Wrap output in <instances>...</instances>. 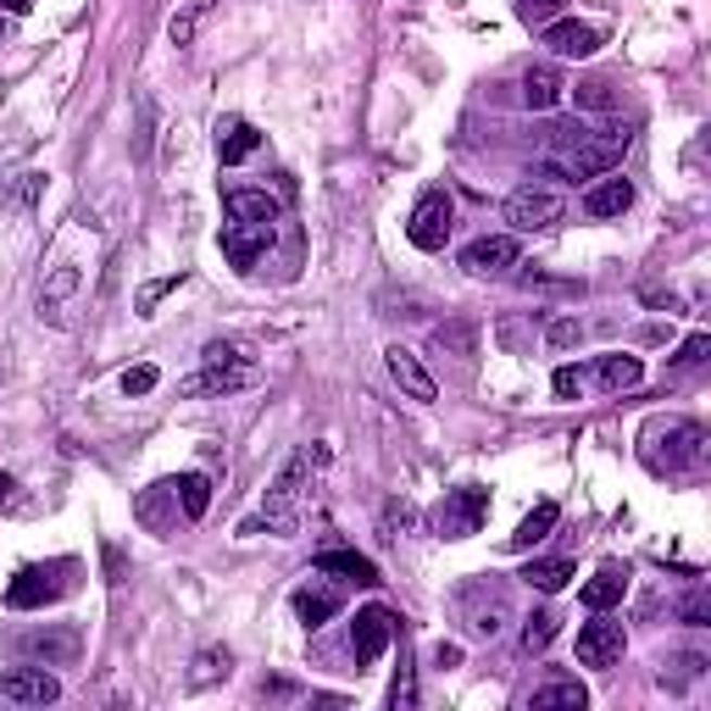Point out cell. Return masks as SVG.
<instances>
[{
    "label": "cell",
    "mask_w": 711,
    "mask_h": 711,
    "mask_svg": "<svg viewBox=\"0 0 711 711\" xmlns=\"http://www.w3.org/2000/svg\"><path fill=\"white\" fill-rule=\"evenodd\" d=\"M322 467H328V445H301L290 461H283L278 479H272L262 517H251V523H245L240 534H256L262 523H267L272 534H295V523H301V500H306V490H317Z\"/></svg>",
    "instance_id": "6da1fadb"
},
{
    "label": "cell",
    "mask_w": 711,
    "mask_h": 711,
    "mask_svg": "<svg viewBox=\"0 0 711 711\" xmlns=\"http://www.w3.org/2000/svg\"><path fill=\"white\" fill-rule=\"evenodd\" d=\"M629 128H589V139L579 151H567L561 162H550L545 173H561V178H600V173H618V162H623V151H629Z\"/></svg>",
    "instance_id": "7a4b0ae2"
},
{
    "label": "cell",
    "mask_w": 711,
    "mask_h": 711,
    "mask_svg": "<svg viewBox=\"0 0 711 711\" xmlns=\"http://www.w3.org/2000/svg\"><path fill=\"white\" fill-rule=\"evenodd\" d=\"M506 223L511 233H539V228H556L567 217V201L556 195V189H539V183H523V189H511L506 195Z\"/></svg>",
    "instance_id": "3957f363"
},
{
    "label": "cell",
    "mask_w": 711,
    "mask_h": 711,
    "mask_svg": "<svg viewBox=\"0 0 711 711\" xmlns=\"http://www.w3.org/2000/svg\"><path fill=\"white\" fill-rule=\"evenodd\" d=\"M450 223H456V206H450V195L445 189H429L417 206H411V223H406V240L417 245V251H445V240H450Z\"/></svg>",
    "instance_id": "277c9868"
},
{
    "label": "cell",
    "mask_w": 711,
    "mask_h": 711,
    "mask_svg": "<svg viewBox=\"0 0 711 711\" xmlns=\"http://www.w3.org/2000/svg\"><path fill=\"white\" fill-rule=\"evenodd\" d=\"M484 517H490V490L467 484V490L445 495V506L434 511V529H440L445 539H467V534L484 529Z\"/></svg>",
    "instance_id": "5b68a950"
},
{
    "label": "cell",
    "mask_w": 711,
    "mask_h": 711,
    "mask_svg": "<svg viewBox=\"0 0 711 711\" xmlns=\"http://www.w3.org/2000/svg\"><path fill=\"white\" fill-rule=\"evenodd\" d=\"M395 634H401V623H395V611H390V606H367V611H356V623H351V656H356V668H372V661L390 650Z\"/></svg>",
    "instance_id": "8992f818"
},
{
    "label": "cell",
    "mask_w": 711,
    "mask_h": 711,
    "mask_svg": "<svg viewBox=\"0 0 711 711\" xmlns=\"http://www.w3.org/2000/svg\"><path fill=\"white\" fill-rule=\"evenodd\" d=\"M623 650H629L623 623L595 618V623H584V629H579V668H618Z\"/></svg>",
    "instance_id": "52a82bcc"
},
{
    "label": "cell",
    "mask_w": 711,
    "mask_h": 711,
    "mask_svg": "<svg viewBox=\"0 0 711 711\" xmlns=\"http://www.w3.org/2000/svg\"><path fill=\"white\" fill-rule=\"evenodd\" d=\"M78 629H67V623H56V629H39V634H23L17 639V656H28V661H45V668H67V661H78Z\"/></svg>",
    "instance_id": "ba28073f"
},
{
    "label": "cell",
    "mask_w": 711,
    "mask_h": 711,
    "mask_svg": "<svg viewBox=\"0 0 711 711\" xmlns=\"http://www.w3.org/2000/svg\"><path fill=\"white\" fill-rule=\"evenodd\" d=\"M461 267L472 278H495V272L517 267V233H484V240H472L461 251Z\"/></svg>",
    "instance_id": "9c48e42d"
},
{
    "label": "cell",
    "mask_w": 711,
    "mask_h": 711,
    "mask_svg": "<svg viewBox=\"0 0 711 711\" xmlns=\"http://www.w3.org/2000/svg\"><path fill=\"white\" fill-rule=\"evenodd\" d=\"M0 695L17 706H51V700H62V684L45 668H12V673H0Z\"/></svg>",
    "instance_id": "30bf717a"
},
{
    "label": "cell",
    "mask_w": 711,
    "mask_h": 711,
    "mask_svg": "<svg viewBox=\"0 0 711 711\" xmlns=\"http://www.w3.org/2000/svg\"><path fill=\"white\" fill-rule=\"evenodd\" d=\"M267 245H272V228H262V223H228L223 228V256L240 272H251L267 256Z\"/></svg>",
    "instance_id": "8fae6325"
},
{
    "label": "cell",
    "mask_w": 711,
    "mask_h": 711,
    "mask_svg": "<svg viewBox=\"0 0 711 711\" xmlns=\"http://www.w3.org/2000/svg\"><path fill=\"white\" fill-rule=\"evenodd\" d=\"M251 384V361H206V372L183 378L178 395H233Z\"/></svg>",
    "instance_id": "7c38bea8"
},
{
    "label": "cell",
    "mask_w": 711,
    "mask_h": 711,
    "mask_svg": "<svg viewBox=\"0 0 711 711\" xmlns=\"http://www.w3.org/2000/svg\"><path fill=\"white\" fill-rule=\"evenodd\" d=\"M384 356H390V372H395V384H401V390H406L411 401H422V406H429V401H440V384H434V372L422 367V361H417V356H411L406 345H390Z\"/></svg>",
    "instance_id": "4fadbf2b"
},
{
    "label": "cell",
    "mask_w": 711,
    "mask_h": 711,
    "mask_svg": "<svg viewBox=\"0 0 711 711\" xmlns=\"http://www.w3.org/2000/svg\"><path fill=\"white\" fill-rule=\"evenodd\" d=\"M62 595V584L45 573V567H23V573L12 579V589H7V606L12 611H39V606H51Z\"/></svg>",
    "instance_id": "5bb4252c"
},
{
    "label": "cell",
    "mask_w": 711,
    "mask_h": 711,
    "mask_svg": "<svg viewBox=\"0 0 711 711\" xmlns=\"http://www.w3.org/2000/svg\"><path fill=\"white\" fill-rule=\"evenodd\" d=\"M629 206H634V183L618 178V173H600V178L589 183V195H584V212H589V217H623Z\"/></svg>",
    "instance_id": "9a60e30c"
},
{
    "label": "cell",
    "mask_w": 711,
    "mask_h": 711,
    "mask_svg": "<svg viewBox=\"0 0 711 711\" xmlns=\"http://www.w3.org/2000/svg\"><path fill=\"white\" fill-rule=\"evenodd\" d=\"M623 595H629V567H618V561H606L600 573H595V579L579 589V600H584L589 611H611V606H618Z\"/></svg>",
    "instance_id": "2e32d148"
},
{
    "label": "cell",
    "mask_w": 711,
    "mask_h": 711,
    "mask_svg": "<svg viewBox=\"0 0 711 711\" xmlns=\"http://www.w3.org/2000/svg\"><path fill=\"white\" fill-rule=\"evenodd\" d=\"M223 206H228V223H262V228L278 223V201L267 189H228Z\"/></svg>",
    "instance_id": "e0dca14e"
},
{
    "label": "cell",
    "mask_w": 711,
    "mask_h": 711,
    "mask_svg": "<svg viewBox=\"0 0 711 711\" xmlns=\"http://www.w3.org/2000/svg\"><path fill=\"white\" fill-rule=\"evenodd\" d=\"M561 94H567V78H561V67L539 62V67H529V73H523V101H529L534 112H550V106H561Z\"/></svg>",
    "instance_id": "ac0fdd59"
},
{
    "label": "cell",
    "mask_w": 711,
    "mask_h": 711,
    "mask_svg": "<svg viewBox=\"0 0 711 711\" xmlns=\"http://www.w3.org/2000/svg\"><path fill=\"white\" fill-rule=\"evenodd\" d=\"M545 45L556 56H595L600 51V34L589 23H545Z\"/></svg>",
    "instance_id": "d6986e66"
},
{
    "label": "cell",
    "mask_w": 711,
    "mask_h": 711,
    "mask_svg": "<svg viewBox=\"0 0 711 711\" xmlns=\"http://www.w3.org/2000/svg\"><path fill=\"white\" fill-rule=\"evenodd\" d=\"M340 589H328V584H306V589H295V618L306 623V629H322L328 618H340Z\"/></svg>",
    "instance_id": "ffe728a7"
},
{
    "label": "cell",
    "mask_w": 711,
    "mask_h": 711,
    "mask_svg": "<svg viewBox=\"0 0 711 711\" xmlns=\"http://www.w3.org/2000/svg\"><path fill=\"white\" fill-rule=\"evenodd\" d=\"M256 151H262V134L251 123H217V162L223 167H240Z\"/></svg>",
    "instance_id": "44dd1931"
},
{
    "label": "cell",
    "mask_w": 711,
    "mask_h": 711,
    "mask_svg": "<svg viewBox=\"0 0 711 711\" xmlns=\"http://www.w3.org/2000/svg\"><path fill=\"white\" fill-rule=\"evenodd\" d=\"M529 706H534V711H584V706H589V689H584L579 678H550L545 689H534Z\"/></svg>",
    "instance_id": "7402d4cb"
},
{
    "label": "cell",
    "mask_w": 711,
    "mask_h": 711,
    "mask_svg": "<svg viewBox=\"0 0 711 711\" xmlns=\"http://www.w3.org/2000/svg\"><path fill=\"white\" fill-rule=\"evenodd\" d=\"M595 378H600V384H606L611 395H623V390H634L639 378H645V361H639V356H629V351H611V356H600Z\"/></svg>",
    "instance_id": "603a6c76"
},
{
    "label": "cell",
    "mask_w": 711,
    "mask_h": 711,
    "mask_svg": "<svg viewBox=\"0 0 711 711\" xmlns=\"http://www.w3.org/2000/svg\"><path fill=\"white\" fill-rule=\"evenodd\" d=\"M561 523V506L556 500H539L523 523H517V534H511V550H534L539 539H550V529Z\"/></svg>",
    "instance_id": "cb8c5ba5"
},
{
    "label": "cell",
    "mask_w": 711,
    "mask_h": 711,
    "mask_svg": "<svg viewBox=\"0 0 711 711\" xmlns=\"http://www.w3.org/2000/svg\"><path fill=\"white\" fill-rule=\"evenodd\" d=\"M312 567H317V573H340V579H356V584H367V589L378 584V567H372L367 556H356V550H322Z\"/></svg>",
    "instance_id": "d4e9b609"
},
{
    "label": "cell",
    "mask_w": 711,
    "mask_h": 711,
    "mask_svg": "<svg viewBox=\"0 0 711 711\" xmlns=\"http://www.w3.org/2000/svg\"><path fill=\"white\" fill-rule=\"evenodd\" d=\"M573 579H579V573H573V561H567V556H556V561H529V567H523V584L539 589V595H561Z\"/></svg>",
    "instance_id": "484cf974"
},
{
    "label": "cell",
    "mask_w": 711,
    "mask_h": 711,
    "mask_svg": "<svg viewBox=\"0 0 711 711\" xmlns=\"http://www.w3.org/2000/svg\"><path fill=\"white\" fill-rule=\"evenodd\" d=\"M173 484H156V490H145V495H139L134 500V517H139V523H145L151 534H167L173 529Z\"/></svg>",
    "instance_id": "4316f807"
},
{
    "label": "cell",
    "mask_w": 711,
    "mask_h": 711,
    "mask_svg": "<svg viewBox=\"0 0 711 711\" xmlns=\"http://www.w3.org/2000/svg\"><path fill=\"white\" fill-rule=\"evenodd\" d=\"M173 500L183 506V517H189V523H201V517H206V506H212V479H206V472H183V479L173 484Z\"/></svg>",
    "instance_id": "83f0119b"
},
{
    "label": "cell",
    "mask_w": 711,
    "mask_h": 711,
    "mask_svg": "<svg viewBox=\"0 0 711 711\" xmlns=\"http://www.w3.org/2000/svg\"><path fill=\"white\" fill-rule=\"evenodd\" d=\"M212 7H217V0H189V12H178V17H173V28H167V34H173V45H195L201 17H206Z\"/></svg>",
    "instance_id": "f1b7e54d"
},
{
    "label": "cell",
    "mask_w": 711,
    "mask_h": 711,
    "mask_svg": "<svg viewBox=\"0 0 711 711\" xmlns=\"http://www.w3.org/2000/svg\"><path fill=\"white\" fill-rule=\"evenodd\" d=\"M556 639V611H534V618L523 623V650L534 656V650H545Z\"/></svg>",
    "instance_id": "f546056e"
},
{
    "label": "cell",
    "mask_w": 711,
    "mask_h": 711,
    "mask_svg": "<svg viewBox=\"0 0 711 711\" xmlns=\"http://www.w3.org/2000/svg\"><path fill=\"white\" fill-rule=\"evenodd\" d=\"M573 101H579L584 112H611V106H618V94H611V84L595 78V84H579V89H573Z\"/></svg>",
    "instance_id": "4dcf8cb0"
},
{
    "label": "cell",
    "mask_w": 711,
    "mask_h": 711,
    "mask_svg": "<svg viewBox=\"0 0 711 711\" xmlns=\"http://www.w3.org/2000/svg\"><path fill=\"white\" fill-rule=\"evenodd\" d=\"M178 283H183V272H173V278H156V283H145V290H139V301H134V306H139V317H151V312H156V301H162V295H173Z\"/></svg>",
    "instance_id": "1f68e13d"
},
{
    "label": "cell",
    "mask_w": 711,
    "mask_h": 711,
    "mask_svg": "<svg viewBox=\"0 0 711 711\" xmlns=\"http://www.w3.org/2000/svg\"><path fill=\"white\" fill-rule=\"evenodd\" d=\"M156 378H162V372H156L151 361L128 367V372H123V395H151V390H156Z\"/></svg>",
    "instance_id": "d6a6232c"
},
{
    "label": "cell",
    "mask_w": 711,
    "mask_h": 711,
    "mask_svg": "<svg viewBox=\"0 0 711 711\" xmlns=\"http://www.w3.org/2000/svg\"><path fill=\"white\" fill-rule=\"evenodd\" d=\"M678 618H684L689 629H706V623H711V595H706V589H695V595L678 606Z\"/></svg>",
    "instance_id": "836d02e7"
},
{
    "label": "cell",
    "mask_w": 711,
    "mask_h": 711,
    "mask_svg": "<svg viewBox=\"0 0 711 711\" xmlns=\"http://www.w3.org/2000/svg\"><path fill=\"white\" fill-rule=\"evenodd\" d=\"M390 706H395V711H411V706H417V684H411V668H406V656H401V673H395Z\"/></svg>",
    "instance_id": "e575fe53"
},
{
    "label": "cell",
    "mask_w": 711,
    "mask_h": 711,
    "mask_svg": "<svg viewBox=\"0 0 711 711\" xmlns=\"http://www.w3.org/2000/svg\"><path fill=\"white\" fill-rule=\"evenodd\" d=\"M706 351H711V334H689V340L678 345L673 367H700V361H706Z\"/></svg>",
    "instance_id": "d590c367"
},
{
    "label": "cell",
    "mask_w": 711,
    "mask_h": 711,
    "mask_svg": "<svg viewBox=\"0 0 711 711\" xmlns=\"http://www.w3.org/2000/svg\"><path fill=\"white\" fill-rule=\"evenodd\" d=\"M517 12H523V23H556V12H561V0H523V7H517Z\"/></svg>",
    "instance_id": "8d00e7d4"
},
{
    "label": "cell",
    "mask_w": 711,
    "mask_h": 711,
    "mask_svg": "<svg viewBox=\"0 0 711 711\" xmlns=\"http://www.w3.org/2000/svg\"><path fill=\"white\" fill-rule=\"evenodd\" d=\"M550 390H556L561 401H573V395L584 390V372H579V367H556V378H550Z\"/></svg>",
    "instance_id": "74e56055"
},
{
    "label": "cell",
    "mask_w": 711,
    "mask_h": 711,
    "mask_svg": "<svg viewBox=\"0 0 711 711\" xmlns=\"http://www.w3.org/2000/svg\"><path fill=\"white\" fill-rule=\"evenodd\" d=\"M217 673H228V650H206V656L195 661V684H212Z\"/></svg>",
    "instance_id": "f35d334b"
},
{
    "label": "cell",
    "mask_w": 711,
    "mask_h": 711,
    "mask_svg": "<svg viewBox=\"0 0 711 711\" xmlns=\"http://www.w3.org/2000/svg\"><path fill=\"white\" fill-rule=\"evenodd\" d=\"M579 334H584V328H579L573 317H561V322H550V334H545V340H550L556 351H567V345H579Z\"/></svg>",
    "instance_id": "ab89813d"
},
{
    "label": "cell",
    "mask_w": 711,
    "mask_h": 711,
    "mask_svg": "<svg viewBox=\"0 0 711 711\" xmlns=\"http://www.w3.org/2000/svg\"><path fill=\"white\" fill-rule=\"evenodd\" d=\"M406 523H411V506H406V500H390V506H384V539H401L395 529H406Z\"/></svg>",
    "instance_id": "60d3db41"
},
{
    "label": "cell",
    "mask_w": 711,
    "mask_h": 711,
    "mask_svg": "<svg viewBox=\"0 0 711 711\" xmlns=\"http://www.w3.org/2000/svg\"><path fill=\"white\" fill-rule=\"evenodd\" d=\"M434 345H440V351H445V345H450V351H472V328H461V322H456V328H440Z\"/></svg>",
    "instance_id": "b9f144b4"
},
{
    "label": "cell",
    "mask_w": 711,
    "mask_h": 711,
    "mask_svg": "<svg viewBox=\"0 0 711 711\" xmlns=\"http://www.w3.org/2000/svg\"><path fill=\"white\" fill-rule=\"evenodd\" d=\"M434 661H440L445 673H450V668H461V645H440V650H434Z\"/></svg>",
    "instance_id": "7bdbcfd3"
},
{
    "label": "cell",
    "mask_w": 711,
    "mask_h": 711,
    "mask_svg": "<svg viewBox=\"0 0 711 711\" xmlns=\"http://www.w3.org/2000/svg\"><path fill=\"white\" fill-rule=\"evenodd\" d=\"M28 7H34V0H0V12H12V17H23Z\"/></svg>",
    "instance_id": "ee69618b"
},
{
    "label": "cell",
    "mask_w": 711,
    "mask_h": 711,
    "mask_svg": "<svg viewBox=\"0 0 711 711\" xmlns=\"http://www.w3.org/2000/svg\"><path fill=\"white\" fill-rule=\"evenodd\" d=\"M0 500H12V479H0Z\"/></svg>",
    "instance_id": "f6af8a7d"
}]
</instances>
